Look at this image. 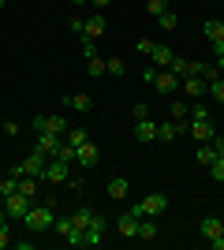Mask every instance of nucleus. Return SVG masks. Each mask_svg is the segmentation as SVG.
<instances>
[{
    "instance_id": "6e6552de",
    "label": "nucleus",
    "mask_w": 224,
    "mask_h": 250,
    "mask_svg": "<svg viewBox=\"0 0 224 250\" xmlns=\"http://www.w3.org/2000/svg\"><path fill=\"white\" fill-rule=\"evenodd\" d=\"M153 86H157L161 94H176V90L183 86V79H180L176 71H172V67H161V71H157V79H153Z\"/></svg>"
},
{
    "instance_id": "20e7f679",
    "label": "nucleus",
    "mask_w": 224,
    "mask_h": 250,
    "mask_svg": "<svg viewBox=\"0 0 224 250\" xmlns=\"http://www.w3.org/2000/svg\"><path fill=\"white\" fill-rule=\"evenodd\" d=\"M41 179H49V183H64V179H71V161H60V157H49V165H45Z\"/></svg>"
},
{
    "instance_id": "dca6fc26",
    "label": "nucleus",
    "mask_w": 224,
    "mask_h": 250,
    "mask_svg": "<svg viewBox=\"0 0 224 250\" xmlns=\"http://www.w3.org/2000/svg\"><path fill=\"white\" fill-rule=\"evenodd\" d=\"M60 146H64V135H49V131H45V135H38V149H45L49 157L60 153Z\"/></svg>"
},
{
    "instance_id": "cd10ccee",
    "label": "nucleus",
    "mask_w": 224,
    "mask_h": 250,
    "mask_svg": "<svg viewBox=\"0 0 224 250\" xmlns=\"http://www.w3.org/2000/svg\"><path fill=\"white\" fill-rule=\"evenodd\" d=\"M157 22H161V30H176V26H180L176 11H161V15H157Z\"/></svg>"
},
{
    "instance_id": "7c9ffc66",
    "label": "nucleus",
    "mask_w": 224,
    "mask_h": 250,
    "mask_svg": "<svg viewBox=\"0 0 224 250\" xmlns=\"http://www.w3.org/2000/svg\"><path fill=\"white\" fill-rule=\"evenodd\" d=\"M53 228H56V235H60V239H67V231H71L75 224H71V217H60V220H53Z\"/></svg>"
},
{
    "instance_id": "f03ea898",
    "label": "nucleus",
    "mask_w": 224,
    "mask_h": 250,
    "mask_svg": "<svg viewBox=\"0 0 224 250\" xmlns=\"http://www.w3.org/2000/svg\"><path fill=\"white\" fill-rule=\"evenodd\" d=\"M187 131H191L198 142H209V138L217 135L213 131V116H209V108L205 104H198V108H191V120H187Z\"/></svg>"
},
{
    "instance_id": "aec40b11",
    "label": "nucleus",
    "mask_w": 224,
    "mask_h": 250,
    "mask_svg": "<svg viewBox=\"0 0 224 250\" xmlns=\"http://www.w3.org/2000/svg\"><path fill=\"white\" fill-rule=\"evenodd\" d=\"M64 142L67 146H82V142H90V131H86V127H67Z\"/></svg>"
},
{
    "instance_id": "2eb2a0df",
    "label": "nucleus",
    "mask_w": 224,
    "mask_h": 250,
    "mask_svg": "<svg viewBox=\"0 0 224 250\" xmlns=\"http://www.w3.org/2000/svg\"><path fill=\"white\" fill-rule=\"evenodd\" d=\"M180 90H183L187 97H202V94H209V83H205V79H194V75H187Z\"/></svg>"
},
{
    "instance_id": "6ab92c4d",
    "label": "nucleus",
    "mask_w": 224,
    "mask_h": 250,
    "mask_svg": "<svg viewBox=\"0 0 224 250\" xmlns=\"http://www.w3.org/2000/svg\"><path fill=\"white\" fill-rule=\"evenodd\" d=\"M127 190H131V179H108V198L112 202L127 198Z\"/></svg>"
},
{
    "instance_id": "c85d7f7f",
    "label": "nucleus",
    "mask_w": 224,
    "mask_h": 250,
    "mask_svg": "<svg viewBox=\"0 0 224 250\" xmlns=\"http://www.w3.org/2000/svg\"><path fill=\"white\" fill-rule=\"evenodd\" d=\"M86 71L94 75V79H101V75H105V71H108V67H105V56H94V60L86 63Z\"/></svg>"
},
{
    "instance_id": "4468645a",
    "label": "nucleus",
    "mask_w": 224,
    "mask_h": 250,
    "mask_svg": "<svg viewBox=\"0 0 224 250\" xmlns=\"http://www.w3.org/2000/svg\"><path fill=\"white\" fill-rule=\"evenodd\" d=\"M75 165H82V168H94L97 165V146H94V142L75 146Z\"/></svg>"
},
{
    "instance_id": "58836bf2",
    "label": "nucleus",
    "mask_w": 224,
    "mask_h": 250,
    "mask_svg": "<svg viewBox=\"0 0 224 250\" xmlns=\"http://www.w3.org/2000/svg\"><path fill=\"white\" fill-rule=\"evenodd\" d=\"M131 116H135V120H149V108H146V104H135V108H131Z\"/></svg>"
},
{
    "instance_id": "4c0bfd02",
    "label": "nucleus",
    "mask_w": 224,
    "mask_h": 250,
    "mask_svg": "<svg viewBox=\"0 0 224 250\" xmlns=\"http://www.w3.org/2000/svg\"><path fill=\"white\" fill-rule=\"evenodd\" d=\"M202 79H205V83H217V79H221V71H217L213 63H205V71H202Z\"/></svg>"
},
{
    "instance_id": "ea45409f",
    "label": "nucleus",
    "mask_w": 224,
    "mask_h": 250,
    "mask_svg": "<svg viewBox=\"0 0 224 250\" xmlns=\"http://www.w3.org/2000/svg\"><path fill=\"white\" fill-rule=\"evenodd\" d=\"M157 71H161V67H153V63H149L146 71H142V83H149V86H153V79H157Z\"/></svg>"
},
{
    "instance_id": "b1692460",
    "label": "nucleus",
    "mask_w": 224,
    "mask_h": 250,
    "mask_svg": "<svg viewBox=\"0 0 224 250\" xmlns=\"http://www.w3.org/2000/svg\"><path fill=\"white\" fill-rule=\"evenodd\" d=\"M67 104H71V108H79V112H90V108H94L90 94H71V97H67Z\"/></svg>"
},
{
    "instance_id": "0eeeda50",
    "label": "nucleus",
    "mask_w": 224,
    "mask_h": 250,
    "mask_svg": "<svg viewBox=\"0 0 224 250\" xmlns=\"http://www.w3.org/2000/svg\"><path fill=\"white\" fill-rule=\"evenodd\" d=\"M30 206H34V198H26V194H11V198L4 202V213H8L11 220H22L26 213H30Z\"/></svg>"
},
{
    "instance_id": "f257e3e1",
    "label": "nucleus",
    "mask_w": 224,
    "mask_h": 250,
    "mask_svg": "<svg viewBox=\"0 0 224 250\" xmlns=\"http://www.w3.org/2000/svg\"><path fill=\"white\" fill-rule=\"evenodd\" d=\"M53 220H56V202L49 198V202H41V206H30V213L22 217V228L38 235V231H49V228H53Z\"/></svg>"
},
{
    "instance_id": "393cba45",
    "label": "nucleus",
    "mask_w": 224,
    "mask_h": 250,
    "mask_svg": "<svg viewBox=\"0 0 224 250\" xmlns=\"http://www.w3.org/2000/svg\"><path fill=\"white\" fill-rule=\"evenodd\" d=\"M90 220H94V213H90V209H75V213H71V224H75V228H90Z\"/></svg>"
},
{
    "instance_id": "de8ad7c7",
    "label": "nucleus",
    "mask_w": 224,
    "mask_h": 250,
    "mask_svg": "<svg viewBox=\"0 0 224 250\" xmlns=\"http://www.w3.org/2000/svg\"><path fill=\"white\" fill-rule=\"evenodd\" d=\"M4 4H8V0H0V8H4Z\"/></svg>"
},
{
    "instance_id": "bb28decb",
    "label": "nucleus",
    "mask_w": 224,
    "mask_h": 250,
    "mask_svg": "<svg viewBox=\"0 0 224 250\" xmlns=\"http://www.w3.org/2000/svg\"><path fill=\"white\" fill-rule=\"evenodd\" d=\"M139 239H157V224H153L149 217L139 220Z\"/></svg>"
},
{
    "instance_id": "c9c22d12",
    "label": "nucleus",
    "mask_w": 224,
    "mask_h": 250,
    "mask_svg": "<svg viewBox=\"0 0 224 250\" xmlns=\"http://www.w3.org/2000/svg\"><path fill=\"white\" fill-rule=\"evenodd\" d=\"M82 56H86V60H94V56H97V45H94V38H82Z\"/></svg>"
},
{
    "instance_id": "37998d69",
    "label": "nucleus",
    "mask_w": 224,
    "mask_h": 250,
    "mask_svg": "<svg viewBox=\"0 0 224 250\" xmlns=\"http://www.w3.org/2000/svg\"><path fill=\"white\" fill-rule=\"evenodd\" d=\"M153 49H157V42H139V52H142V56H149Z\"/></svg>"
},
{
    "instance_id": "423d86ee",
    "label": "nucleus",
    "mask_w": 224,
    "mask_h": 250,
    "mask_svg": "<svg viewBox=\"0 0 224 250\" xmlns=\"http://www.w3.org/2000/svg\"><path fill=\"white\" fill-rule=\"evenodd\" d=\"M34 131L38 135H67V120L64 116H34Z\"/></svg>"
},
{
    "instance_id": "412c9836",
    "label": "nucleus",
    "mask_w": 224,
    "mask_h": 250,
    "mask_svg": "<svg viewBox=\"0 0 224 250\" xmlns=\"http://www.w3.org/2000/svg\"><path fill=\"white\" fill-rule=\"evenodd\" d=\"M149 60H153V67H168L172 63V49L168 45H157V49L149 52Z\"/></svg>"
},
{
    "instance_id": "a878e982",
    "label": "nucleus",
    "mask_w": 224,
    "mask_h": 250,
    "mask_svg": "<svg viewBox=\"0 0 224 250\" xmlns=\"http://www.w3.org/2000/svg\"><path fill=\"white\" fill-rule=\"evenodd\" d=\"M19 194H26V198H38V179H34V176H22V179H19Z\"/></svg>"
},
{
    "instance_id": "8fccbe9b",
    "label": "nucleus",
    "mask_w": 224,
    "mask_h": 250,
    "mask_svg": "<svg viewBox=\"0 0 224 250\" xmlns=\"http://www.w3.org/2000/svg\"><path fill=\"white\" fill-rule=\"evenodd\" d=\"M0 209H4V206H0Z\"/></svg>"
},
{
    "instance_id": "79ce46f5",
    "label": "nucleus",
    "mask_w": 224,
    "mask_h": 250,
    "mask_svg": "<svg viewBox=\"0 0 224 250\" xmlns=\"http://www.w3.org/2000/svg\"><path fill=\"white\" fill-rule=\"evenodd\" d=\"M11 243H15V239H11V231H8V228H0V250L11 247Z\"/></svg>"
},
{
    "instance_id": "49530a36",
    "label": "nucleus",
    "mask_w": 224,
    "mask_h": 250,
    "mask_svg": "<svg viewBox=\"0 0 224 250\" xmlns=\"http://www.w3.org/2000/svg\"><path fill=\"white\" fill-rule=\"evenodd\" d=\"M71 4H90V0H71Z\"/></svg>"
},
{
    "instance_id": "9b49d317",
    "label": "nucleus",
    "mask_w": 224,
    "mask_h": 250,
    "mask_svg": "<svg viewBox=\"0 0 224 250\" xmlns=\"http://www.w3.org/2000/svg\"><path fill=\"white\" fill-rule=\"evenodd\" d=\"M183 131H187V120H180V124H176V120H168V124H157V138H161V142H176Z\"/></svg>"
},
{
    "instance_id": "f8f14e48",
    "label": "nucleus",
    "mask_w": 224,
    "mask_h": 250,
    "mask_svg": "<svg viewBox=\"0 0 224 250\" xmlns=\"http://www.w3.org/2000/svg\"><path fill=\"white\" fill-rule=\"evenodd\" d=\"M116 231L123 235V239H139V217H135V213L127 209V213L116 220Z\"/></svg>"
},
{
    "instance_id": "f3484780",
    "label": "nucleus",
    "mask_w": 224,
    "mask_h": 250,
    "mask_svg": "<svg viewBox=\"0 0 224 250\" xmlns=\"http://www.w3.org/2000/svg\"><path fill=\"white\" fill-rule=\"evenodd\" d=\"M135 138H139V142H153V138H157V124H153V120H139V124H135Z\"/></svg>"
},
{
    "instance_id": "09e8293b",
    "label": "nucleus",
    "mask_w": 224,
    "mask_h": 250,
    "mask_svg": "<svg viewBox=\"0 0 224 250\" xmlns=\"http://www.w3.org/2000/svg\"><path fill=\"white\" fill-rule=\"evenodd\" d=\"M221 235H224V231H221Z\"/></svg>"
},
{
    "instance_id": "72a5a7b5",
    "label": "nucleus",
    "mask_w": 224,
    "mask_h": 250,
    "mask_svg": "<svg viewBox=\"0 0 224 250\" xmlns=\"http://www.w3.org/2000/svg\"><path fill=\"white\" fill-rule=\"evenodd\" d=\"M146 11H149V15H161V11H168V0H146Z\"/></svg>"
},
{
    "instance_id": "e433bc0d",
    "label": "nucleus",
    "mask_w": 224,
    "mask_h": 250,
    "mask_svg": "<svg viewBox=\"0 0 224 250\" xmlns=\"http://www.w3.org/2000/svg\"><path fill=\"white\" fill-rule=\"evenodd\" d=\"M209 176H213V179H224V157H217L213 165H209Z\"/></svg>"
},
{
    "instance_id": "ddd939ff",
    "label": "nucleus",
    "mask_w": 224,
    "mask_h": 250,
    "mask_svg": "<svg viewBox=\"0 0 224 250\" xmlns=\"http://www.w3.org/2000/svg\"><path fill=\"white\" fill-rule=\"evenodd\" d=\"M105 30H108V22H105V15H90V19L82 22V38H105Z\"/></svg>"
},
{
    "instance_id": "5701e85b",
    "label": "nucleus",
    "mask_w": 224,
    "mask_h": 250,
    "mask_svg": "<svg viewBox=\"0 0 224 250\" xmlns=\"http://www.w3.org/2000/svg\"><path fill=\"white\" fill-rule=\"evenodd\" d=\"M11 194H19V179H0V206H4V202L11 198Z\"/></svg>"
},
{
    "instance_id": "c03bdc74",
    "label": "nucleus",
    "mask_w": 224,
    "mask_h": 250,
    "mask_svg": "<svg viewBox=\"0 0 224 250\" xmlns=\"http://www.w3.org/2000/svg\"><path fill=\"white\" fill-rule=\"evenodd\" d=\"M217 71H221V79H224V52L217 56Z\"/></svg>"
},
{
    "instance_id": "a211bd4d",
    "label": "nucleus",
    "mask_w": 224,
    "mask_h": 250,
    "mask_svg": "<svg viewBox=\"0 0 224 250\" xmlns=\"http://www.w3.org/2000/svg\"><path fill=\"white\" fill-rule=\"evenodd\" d=\"M221 231H224V224H221L217 217H202V235H205L209 243H213V239H221Z\"/></svg>"
},
{
    "instance_id": "f704fd0d",
    "label": "nucleus",
    "mask_w": 224,
    "mask_h": 250,
    "mask_svg": "<svg viewBox=\"0 0 224 250\" xmlns=\"http://www.w3.org/2000/svg\"><path fill=\"white\" fill-rule=\"evenodd\" d=\"M209 94H213V101H221V104H224V79L209 83Z\"/></svg>"
},
{
    "instance_id": "473e14b6",
    "label": "nucleus",
    "mask_w": 224,
    "mask_h": 250,
    "mask_svg": "<svg viewBox=\"0 0 224 250\" xmlns=\"http://www.w3.org/2000/svg\"><path fill=\"white\" fill-rule=\"evenodd\" d=\"M105 67H108V75H116V79L123 75V60H120V56H108V60H105Z\"/></svg>"
},
{
    "instance_id": "4be33fe9",
    "label": "nucleus",
    "mask_w": 224,
    "mask_h": 250,
    "mask_svg": "<svg viewBox=\"0 0 224 250\" xmlns=\"http://www.w3.org/2000/svg\"><path fill=\"white\" fill-rule=\"evenodd\" d=\"M194 161H198L202 168H209V165L217 161V149L209 146V142H202V146H198V153H194Z\"/></svg>"
},
{
    "instance_id": "7ed1b4c3",
    "label": "nucleus",
    "mask_w": 224,
    "mask_h": 250,
    "mask_svg": "<svg viewBox=\"0 0 224 250\" xmlns=\"http://www.w3.org/2000/svg\"><path fill=\"white\" fill-rule=\"evenodd\" d=\"M164 209H168V198H164V194H149V198H142L139 206H131V213L142 220V217H161Z\"/></svg>"
},
{
    "instance_id": "39448f33",
    "label": "nucleus",
    "mask_w": 224,
    "mask_h": 250,
    "mask_svg": "<svg viewBox=\"0 0 224 250\" xmlns=\"http://www.w3.org/2000/svg\"><path fill=\"white\" fill-rule=\"evenodd\" d=\"M105 231H108V220H105V217H97V213H94L90 228L82 231V247H101V243H105Z\"/></svg>"
},
{
    "instance_id": "c756f323",
    "label": "nucleus",
    "mask_w": 224,
    "mask_h": 250,
    "mask_svg": "<svg viewBox=\"0 0 224 250\" xmlns=\"http://www.w3.org/2000/svg\"><path fill=\"white\" fill-rule=\"evenodd\" d=\"M172 120H191V108H187V101H172Z\"/></svg>"
},
{
    "instance_id": "a18cd8bd",
    "label": "nucleus",
    "mask_w": 224,
    "mask_h": 250,
    "mask_svg": "<svg viewBox=\"0 0 224 250\" xmlns=\"http://www.w3.org/2000/svg\"><path fill=\"white\" fill-rule=\"evenodd\" d=\"M90 4H94V8H105V4H112V0H90Z\"/></svg>"
},
{
    "instance_id": "9d476101",
    "label": "nucleus",
    "mask_w": 224,
    "mask_h": 250,
    "mask_svg": "<svg viewBox=\"0 0 224 250\" xmlns=\"http://www.w3.org/2000/svg\"><path fill=\"white\" fill-rule=\"evenodd\" d=\"M202 30H205V38H209V45H213V56H221V52H224V22L209 19Z\"/></svg>"
},
{
    "instance_id": "1a4fd4ad",
    "label": "nucleus",
    "mask_w": 224,
    "mask_h": 250,
    "mask_svg": "<svg viewBox=\"0 0 224 250\" xmlns=\"http://www.w3.org/2000/svg\"><path fill=\"white\" fill-rule=\"evenodd\" d=\"M45 165H49V153H45V149H34V153L22 161V172H26V176H34V179H41Z\"/></svg>"
},
{
    "instance_id": "a19ab883",
    "label": "nucleus",
    "mask_w": 224,
    "mask_h": 250,
    "mask_svg": "<svg viewBox=\"0 0 224 250\" xmlns=\"http://www.w3.org/2000/svg\"><path fill=\"white\" fill-rule=\"evenodd\" d=\"M209 146L217 149V157H224V138H221V135H213V138H209Z\"/></svg>"
},
{
    "instance_id": "2f4dec72",
    "label": "nucleus",
    "mask_w": 224,
    "mask_h": 250,
    "mask_svg": "<svg viewBox=\"0 0 224 250\" xmlns=\"http://www.w3.org/2000/svg\"><path fill=\"white\" fill-rule=\"evenodd\" d=\"M202 71H205V63H202V60H187V71H183V79H187V75L202 79Z\"/></svg>"
}]
</instances>
